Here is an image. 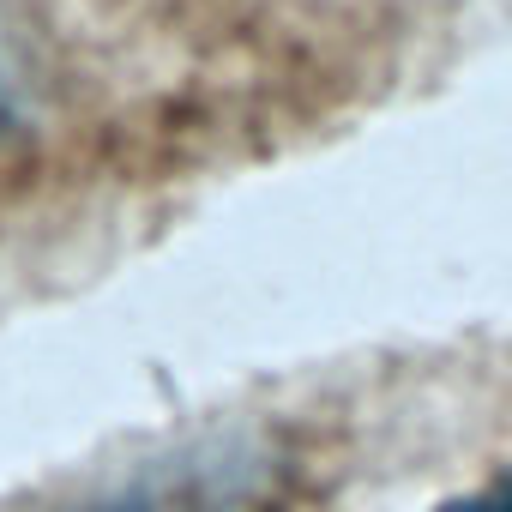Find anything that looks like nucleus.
<instances>
[{"mask_svg":"<svg viewBox=\"0 0 512 512\" xmlns=\"http://www.w3.org/2000/svg\"><path fill=\"white\" fill-rule=\"evenodd\" d=\"M440 512H512V476H494L488 488H476V494H464Z\"/></svg>","mask_w":512,"mask_h":512,"instance_id":"nucleus-1","label":"nucleus"}]
</instances>
